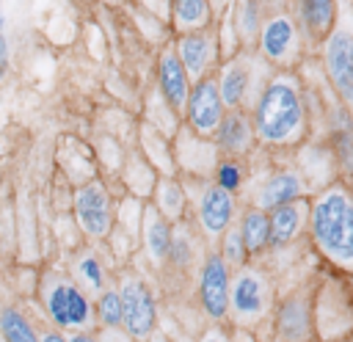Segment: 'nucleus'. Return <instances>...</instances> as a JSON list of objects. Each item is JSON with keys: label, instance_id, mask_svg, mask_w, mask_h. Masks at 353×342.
Returning <instances> with one entry per match:
<instances>
[{"label": "nucleus", "instance_id": "f704fd0d", "mask_svg": "<svg viewBox=\"0 0 353 342\" xmlns=\"http://www.w3.org/2000/svg\"><path fill=\"white\" fill-rule=\"evenodd\" d=\"M41 342H66V339H63L61 334H55V331H50V334H44V336H41Z\"/></svg>", "mask_w": 353, "mask_h": 342}, {"label": "nucleus", "instance_id": "20e7f679", "mask_svg": "<svg viewBox=\"0 0 353 342\" xmlns=\"http://www.w3.org/2000/svg\"><path fill=\"white\" fill-rule=\"evenodd\" d=\"M268 303H270V287H268L265 276L256 268H240L237 276L232 279L229 309L240 320L251 323V320H259L268 312Z\"/></svg>", "mask_w": 353, "mask_h": 342}, {"label": "nucleus", "instance_id": "f8f14e48", "mask_svg": "<svg viewBox=\"0 0 353 342\" xmlns=\"http://www.w3.org/2000/svg\"><path fill=\"white\" fill-rule=\"evenodd\" d=\"M276 328L284 342H309L312 336V309L303 295H292L279 306Z\"/></svg>", "mask_w": 353, "mask_h": 342}, {"label": "nucleus", "instance_id": "412c9836", "mask_svg": "<svg viewBox=\"0 0 353 342\" xmlns=\"http://www.w3.org/2000/svg\"><path fill=\"white\" fill-rule=\"evenodd\" d=\"M334 146H336V157L345 168V174L353 179V119L347 110H334Z\"/></svg>", "mask_w": 353, "mask_h": 342}, {"label": "nucleus", "instance_id": "2f4dec72", "mask_svg": "<svg viewBox=\"0 0 353 342\" xmlns=\"http://www.w3.org/2000/svg\"><path fill=\"white\" fill-rule=\"evenodd\" d=\"M174 196L179 199V188H176V185H165V210H168L171 215H176L179 207H182V201H174Z\"/></svg>", "mask_w": 353, "mask_h": 342}, {"label": "nucleus", "instance_id": "4468645a", "mask_svg": "<svg viewBox=\"0 0 353 342\" xmlns=\"http://www.w3.org/2000/svg\"><path fill=\"white\" fill-rule=\"evenodd\" d=\"M303 196V182H301V177L295 174V171H279V174H273L265 185H262V190H259V210H279V207H284V204H290V201H298Z\"/></svg>", "mask_w": 353, "mask_h": 342}, {"label": "nucleus", "instance_id": "a211bd4d", "mask_svg": "<svg viewBox=\"0 0 353 342\" xmlns=\"http://www.w3.org/2000/svg\"><path fill=\"white\" fill-rule=\"evenodd\" d=\"M218 86H221V97H223L226 108L237 110V108L243 105L248 88H251V69H248V63H240V61L229 63V66L223 69Z\"/></svg>", "mask_w": 353, "mask_h": 342}, {"label": "nucleus", "instance_id": "9b49d317", "mask_svg": "<svg viewBox=\"0 0 353 342\" xmlns=\"http://www.w3.org/2000/svg\"><path fill=\"white\" fill-rule=\"evenodd\" d=\"M157 80H160V91L165 97V102L174 108V110H182L188 105V97H190V74L182 63V58L176 52H165L160 58V66H157Z\"/></svg>", "mask_w": 353, "mask_h": 342}, {"label": "nucleus", "instance_id": "0eeeda50", "mask_svg": "<svg viewBox=\"0 0 353 342\" xmlns=\"http://www.w3.org/2000/svg\"><path fill=\"white\" fill-rule=\"evenodd\" d=\"M121 306L127 334L135 339L149 336L154 328V298L141 279H127L121 284Z\"/></svg>", "mask_w": 353, "mask_h": 342}, {"label": "nucleus", "instance_id": "c756f323", "mask_svg": "<svg viewBox=\"0 0 353 342\" xmlns=\"http://www.w3.org/2000/svg\"><path fill=\"white\" fill-rule=\"evenodd\" d=\"M80 273L88 281V287H94V290L102 287V268H99V262L94 256H83L80 259Z\"/></svg>", "mask_w": 353, "mask_h": 342}, {"label": "nucleus", "instance_id": "c85d7f7f", "mask_svg": "<svg viewBox=\"0 0 353 342\" xmlns=\"http://www.w3.org/2000/svg\"><path fill=\"white\" fill-rule=\"evenodd\" d=\"M88 320V301L77 287H69V325H83Z\"/></svg>", "mask_w": 353, "mask_h": 342}, {"label": "nucleus", "instance_id": "b1692460", "mask_svg": "<svg viewBox=\"0 0 353 342\" xmlns=\"http://www.w3.org/2000/svg\"><path fill=\"white\" fill-rule=\"evenodd\" d=\"M97 312H99V320L108 325V328H116L119 323H124V306H121V292H113V290H105L97 301Z\"/></svg>", "mask_w": 353, "mask_h": 342}, {"label": "nucleus", "instance_id": "ddd939ff", "mask_svg": "<svg viewBox=\"0 0 353 342\" xmlns=\"http://www.w3.org/2000/svg\"><path fill=\"white\" fill-rule=\"evenodd\" d=\"M309 212H312V207H306L303 199L290 201V204L273 210L270 212V245H287V243H292L301 234L303 223L309 221Z\"/></svg>", "mask_w": 353, "mask_h": 342}, {"label": "nucleus", "instance_id": "6e6552de", "mask_svg": "<svg viewBox=\"0 0 353 342\" xmlns=\"http://www.w3.org/2000/svg\"><path fill=\"white\" fill-rule=\"evenodd\" d=\"M74 212L80 226L94 234L102 237L110 229V207H108V193L102 190V185L88 182L74 193Z\"/></svg>", "mask_w": 353, "mask_h": 342}, {"label": "nucleus", "instance_id": "7c9ffc66", "mask_svg": "<svg viewBox=\"0 0 353 342\" xmlns=\"http://www.w3.org/2000/svg\"><path fill=\"white\" fill-rule=\"evenodd\" d=\"M168 256H171L176 265H188V262H190V243H188L185 237H174Z\"/></svg>", "mask_w": 353, "mask_h": 342}, {"label": "nucleus", "instance_id": "aec40b11", "mask_svg": "<svg viewBox=\"0 0 353 342\" xmlns=\"http://www.w3.org/2000/svg\"><path fill=\"white\" fill-rule=\"evenodd\" d=\"M240 234L248 248V254H259L265 245H270V215L265 210H245L240 221Z\"/></svg>", "mask_w": 353, "mask_h": 342}, {"label": "nucleus", "instance_id": "7ed1b4c3", "mask_svg": "<svg viewBox=\"0 0 353 342\" xmlns=\"http://www.w3.org/2000/svg\"><path fill=\"white\" fill-rule=\"evenodd\" d=\"M226 102L221 97V86L212 77H201L193 83L188 105H185V116L188 124L199 132V135H212L218 132L223 116H226Z\"/></svg>", "mask_w": 353, "mask_h": 342}, {"label": "nucleus", "instance_id": "423d86ee", "mask_svg": "<svg viewBox=\"0 0 353 342\" xmlns=\"http://www.w3.org/2000/svg\"><path fill=\"white\" fill-rule=\"evenodd\" d=\"M325 72L334 91L353 105V33L334 30L325 39Z\"/></svg>", "mask_w": 353, "mask_h": 342}, {"label": "nucleus", "instance_id": "72a5a7b5", "mask_svg": "<svg viewBox=\"0 0 353 342\" xmlns=\"http://www.w3.org/2000/svg\"><path fill=\"white\" fill-rule=\"evenodd\" d=\"M201 342H226V336H223V331H207L204 336H201Z\"/></svg>", "mask_w": 353, "mask_h": 342}, {"label": "nucleus", "instance_id": "393cba45", "mask_svg": "<svg viewBox=\"0 0 353 342\" xmlns=\"http://www.w3.org/2000/svg\"><path fill=\"white\" fill-rule=\"evenodd\" d=\"M221 256L226 259V265H234V268H243L245 256H248V248L243 243V234H240V226H232L226 234H223V245H221Z\"/></svg>", "mask_w": 353, "mask_h": 342}, {"label": "nucleus", "instance_id": "a878e982", "mask_svg": "<svg viewBox=\"0 0 353 342\" xmlns=\"http://www.w3.org/2000/svg\"><path fill=\"white\" fill-rule=\"evenodd\" d=\"M69 287L72 284H58L50 290L47 295V306H50V314L58 325H69Z\"/></svg>", "mask_w": 353, "mask_h": 342}, {"label": "nucleus", "instance_id": "f3484780", "mask_svg": "<svg viewBox=\"0 0 353 342\" xmlns=\"http://www.w3.org/2000/svg\"><path fill=\"white\" fill-rule=\"evenodd\" d=\"M179 58H182L188 74L201 80L204 72L210 69V61H212V41H210V36H204L201 30L199 33H182V39H179Z\"/></svg>", "mask_w": 353, "mask_h": 342}, {"label": "nucleus", "instance_id": "bb28decb", "mask_svg": "<svg viewBox=\"0 0 353 342\" xmlns=\"http://www.w3.org/2000/svg\"><path fill=\"white\" fill-rule=\"evenodd\" d=\"M243 182V168L237 160H221L218 168H215V185L223 188V190H237Z\"/></svg>", "mask_w": 353, "mask_h": 342}, {"label": "nucleus", "instance_id": "2eb2a0df", "mask_svg": "<svg viewBox=\"0 0 353 342\" xmlns=\"http://www.w3.org/2000/svg\"><path fill=\"white\" fill-rule=\"evenodd\" d=\"M254 135H256V132H254V121H251L243 110H229V113L223 116L218 132H215V141H218V146H221L223 152H229V154H243V152L251 146Z\"/></svg>", "mask_w": 353, "mask_h": 342}, {"label": "nucleus", "instance_id": "39448f33", "mask_svg": "<svg viewBox=\"0 0 353 342\" xmlns=\"http://www.w3.org/2000/svg\"><path fill=\"white\" fill-rule=\"evenodd\" d=\"M199 295L201 306L212 320L226 317L229 312V295H232V281H229V265L221 254H210L201 268V281H199Z\"/></svg>", "mask_w": 353, "mask_h": 342}, {"label": "nucleus", "instance_id": "4be33fe9", "mask_svg": "<svg viewBox=\"0 0 353 342\" xmlns=\"http://www.w3.org/2000/svg\"><path fill=\"white\" fill-rule=\"evenodd\" d=\"M0 331L6 342H41L33 331V325L17 312V309H3L0 312Z\"/></svg>", "mask_w": 353, "mask_h": 342}, {"label": "nucleus", "instance_id": "cd10ccee", "mask_svg": "<svg viewBox=\"0 0 353 342\" xmlns=\"http://www.w3.org/2000/svg\"><path fill=\"white\" fill-rule=\"evenodd\" d=\"M237 28H240V33L245 39H251L256 30H262L259 28V6H256V0H243L240 14H237Z\"/></svg>", "mask_w": 353, "mask_h": 342}, {"label": "nucleus", "instance_id": "dca6fc26", "mask_svg": "<svg viewBox=\"0 0 353 342\" xmlns=\"http://www.w3.org/2000/svg\"><path fill=\"white\" fill-rule=\"evenodd\" d=\"M298 11L303 30L314 41L328 39L336 30V0H298Z\"/></svg>", "mask_w": 353, "mask_h": 342}, {"label": "nucleus", "instance_id": "f257e3e1", "mask_svg": "<svg viewBox=\"0 0 353 342\" xmlns=\"http://www.w3.org/2000/svg\"><path fill=\"white\" fill-rule=\"evenodd\" d=\"M309 229L320 254L353 273V190L347 185H331L314 199Z\"/></svg>", "mask_w": 353, "mask_h": 342}, {"label": "nucleus", "instance_id": "9d476101", "mask_svg": "<svg viewBox=\"0 0 353 342\" xmlns=\"http://www.w3.org/2000/svg\"><path fill=\"white\" fill-rule=\"evenodd\" d=\"M232 215H234V199L229 190L218 188V185H210L204 193H201V201H199V218H201V226L207 234H226L232 226Z\"/></svg>", "mask_w": 353, "mask_h": 342}, {"label": "nucleus", "instance_id": "e433bc0d", "mask_svg": "<svg viewBox=\"0 0 353 342\" xmlns=\"http://www.w3.org/2000/svg\"><path fill=\"white\" fill-rule=\"evenodd\" d=\"M152 342H165V339H163V336H154V339H152Z\"/></svg>", "mask_w": 353, "mask_h": 342}, {"label": "nucleus", "instance_id": "5701e85b", "mask_svg": "<svg viewBox=\"0 0 353 342\" xmlns=\"http://www.w3.org/2000/svg\"><path fill=\"white\" fill-rule=\"evenodd\" d=\"M171 243H174V237H171L168 223L163 218H152L146 223V245H149V254L154 259H163V256L171 254Z\"/></svg>", "mask_w": 353, "mask_h": 342}, {"label": "nucleus", "instance_id": "473e14b6", "mask_svg": "<svg viewBox=\"0 0 353 342\" xmlns=\"http://www.w3.org/2000/svg\"><path fill=\"white\" fill-rule=\"evenodd\" d=\"M3 17H0V74L6 72V66H8V44H6V36H3Z\"/></svg>", "mask_w": 353, "mask_h": 342}, {"label": "nucleus", "instance_id": "1a4fd4ad", "mask_svg": "<svg viewBox=\"0 0 353 342\" xmlns=\"http://www.w3.org/2000/svg\"><path fill=\"white\" fill-rule=\"evenodd\" d=\"M259 50L273 63H287L298 50V30L295 22L284 14L270 17L259 30Z\"/></svg>", "mask_w": 353, "mask_h": 342}, {"label": "nucleus", "instance_id": "c9c22d12", "mask_svg": "<svg viewBox=\"0 0 353 342\" xmlns=\"http://www.w3.org/2000/svg\"><path fill=\"white\" fill-rule=\"evenodd\" d=\"M69 342H97V339H91V336H85V334H74Z\"/></svg>", "mask_w": 353, "mask_h": 342}, {"label": "nucleus", "instance_id": "6ab92c4d", "mask_svg": "<svg viewBox=\"0 0 353 342\" xmlns=\"http://www.w3.org/2000/svg\"><path fill=\"white\" fill-rule=\"evenodd\" d=\"M171 17L182 33H199L210 25V0H171Z\"/></svg>", "mask_w": 353, "mask_h": 342}, {"label": "nucleus", "instance_id": "f03ea898", "mask_svg": "<svg viewBox=\"0 0 353 342\" xmlns=\"http://www.w3.org/2000/svg\"><path fill=\"white\" fill-rule=\"evenodd\" d=\"M254 132L265 143H295L306 130V105L292 77H273L256 97Z\"/></svg>", "mask_w": 353, "mask_h": 342}]
</instances>
